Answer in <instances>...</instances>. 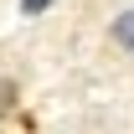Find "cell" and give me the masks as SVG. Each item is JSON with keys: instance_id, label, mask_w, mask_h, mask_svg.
<instances>
[{"instance_id": "6da1fadb", "label": "cell", "mask_w": 134, "mask_h": 134, "mask_svg": "<svg viewBox=\"0 0 134 134\" xmlns=\"http://www.w3.org/2000/svg\"><path fill=\"white\" fill-rule=\"evenodd\" d=\"M114 41L124 52H134V10H124V16H114Z\"/></svg>"}]
</instances>
